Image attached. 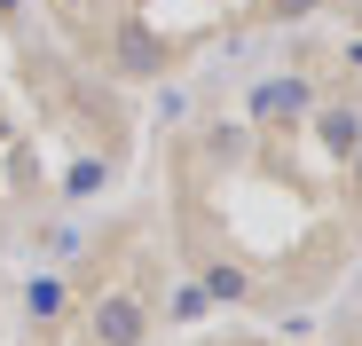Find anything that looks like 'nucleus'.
Returning <instances> with one entry per match:
<instances>
[{"mask_svg":"<svg viewBox=\"0 0 362 346\" xmlns=\"http://www.w3.org/2000/svg\"><path fill=\"white\" fill-rule=\"evenodd\" d=\"M87 338H95V346H142V338H150L142 299H127V292H118V299H103V307L87 315Z\"/></svg>","mask_w":362,"mask_h":346,"instance_id":"1","label":"nucleus"},{"mask_svg":"<svg viewBox=\"0 0 362 346\" xmlns=\"http://www.w3.org/2000/svg\"><path fill=\"white\" fill-rule=\"evenodd\" d=\"M110 55H118V71H134V79H158L173 47H165V40H158L150 24H127V32H118V47H110Z\"/></svg>","mask_w":362,"mask_h":346,"instance_id":"2","label":"nucleus"},{"mask_svg":"<svg viewBox=\"0 0 362 346\" xmlns=\"http://www.w3.org/2000/svg\"><path fill=\"white\" fill-rule=\"evenodd\" d=\"M315 142H323L331 157H354V142H362V110H315Z\"/></svg>","mask_w":362,"mask_h":346,"instance_id":"3","label":"nucleus"},{"mask_svg":"<svg viewBox=\"0 0 362 346\" xmlns=\"http://www.w3.org/2000/svg\"><path fill=\"white\" fill-rule=\"evenodd\" d=\"M24 307H32L40 323H55V315H64V283H47V275H40L32 292H24Z\"/></svg>","mask_w":362,"mask_h":346,"instance_id":"4","label":"nucleus"},{"mask_svg":"<svg viewBox=\"0 0 362 346\" xmlns=\"http://www.w3.org/2000/svg\"><path fill=\"white\" fill-rule=\"evenodd\" d=\"M205 299H245V268H213L205 275Z\"/></svg>","mask_w":362,"mask_h":346,"instance_id":"5","label":"nucleus"},{"mask_svg":"<svg viewBox=\"0 0 362 346\" xmlns=\"http://www.w3.org/2000/svg\"><path fill=\"white\" fill-rule=\"evenodd\" d=\"M103 181H110V173H103V165H71V197H95Z\"/></svg>","mask_w":362,"mask_h":346,"instance_id":"6","label":"nucleus"},{"mask_svg":"<svg viewBox=\"0 0 362 346\" xmlns=\"http://www.w3.org/2000/svg\"><path fill=\"white\" fill-rule=\"evenodd\" d=\"M315 8H323V0H276V16H284V24H299V16H315Z\"/></svg>","mask_w":362,"mask_h":346,"instance_id":"7","label":"nucleus"},{"mask_svg":"<svg viewBox=\"0 0 362 346\" xmlns=\"http://www.w3.org/2000/svg\"><path fill=\"white\" fill-rule=\"evenodd\" d=\"M346 189L362 197V142H354V157H346Z\"/></svg>","mask_w":362,"mask_h":346,"instance_id":"8","label":"nucleus"},{"mask_svg":"<svg viewBox=\"0 0 362 346\" xmlns=\"http://www.w3.org/2000/svg\"><path fill=\"white\" fill-rule=\"evenodd\" d=\"M346 71H362V32H354V40H346Z\"/></svg>","mask_w":362,"mask_h":346,"instance_id":"9","label":"nucleus"},{"mask_svg":"<svg viewBox=\"0 0 362 346\" xmlns=\"http://www.w3.org/2000/svg\"><path fill=\"white\" fill-rule=\"evenodd\" d=\"M0 8H16V0H0Z\"/></svg>","mask_w":362,"mask_h":346,"instance_id":"10","label":"nucleus"},{"mask_svg":"<svg viewBox=\"0 0 362 346\" xmlns=\"http://www.w3.org/2000/svg\"><path fill=\"white\" fill-rule=\"evenodd\" d=\"M354 16H362V0H354Z\"/></svg>","mask_w":362,"mask_h":346,"instance_id":"11","label":"nucleus"}]
</instances>
